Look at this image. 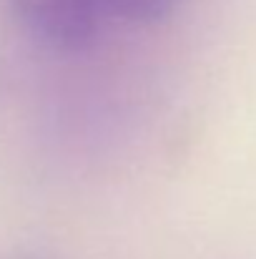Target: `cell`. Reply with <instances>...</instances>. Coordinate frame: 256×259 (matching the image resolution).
<instances>
[{
	"label": "cell",
	"mask_w": 256,
	"mask_h": 259,
	"mask_svg": "<svg viewBox=\"0 0 256 259\" xmlns=\"http://www.w3.org/2000/svg\"><path fill=\"white\" fill-rule=\"evenodd\" d=\"M95 3L100 13H111L133 23H151L161 20L176 0H95Z\"/></svg>",
	"instance_id": "7a4b0ae2"
},
{
	"label": "cell",
	"mask_w": 256,
	"mask_h": 259,
	"mask_svg": "<svg viewBox=\"0 0 256 259\" xmlns=\"http://www.w3.org/2000/svg\"><path fill=\"white\" fill-rule=\"evenodd\" d=\"M15 18L53 48H78L90 40L100 8L95 0H5Z\"/></svg>",
	"instance_id": "6da1fadb"
}]
</instances>
